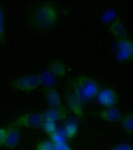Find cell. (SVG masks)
Wrapping results in <instances>:
<instances>
[{"mask_svg":"<svg viewBox=\"0 0 133 150\" xmlns=\"http://www.w3.org/2000/svg\"><path fill=\"white\" fill-rule=\"evenodd\" d=\"M58 22V13L51 3H35L26 12L27 27L33 31L46 32L51 30Z\"/></svg>","mask_w":133,"mask_h":150,"instance_id":"6da1fadb","label":"cell"},{"mask_svg":"<svg viewBox=\"0 0 133 150\" xmlns=\"http://www.w3.org/2000/svg\"><path fill=\"white\" fill-rule=\"evenodd\" d=\"M100 88V84L96 79L86 75H79L72 78L66 86V89L83 105L96 98Z\"/></svg>","mask_w":133,"mask_h":150,"instance_id":"7a4b0ae2","label":"cell"},{"mask_svg":"<svg viewBox=\"0 0 133 150\" xmlns=\"http://www.w3.org/2000/svg\"><path fill=\"white\" fill-rule=\"evenodd\" d=\"M41 83L40 75L26 74L13 78L9 85L15 92L29 93L38 89Z\"/></svg>","mask_w":133,"mask_h":150,"instance_id":"3957f363","label":"cell"},{"mask_svg":"<svg viewBox=\"0 0 133 150\" xmlns=\"http://www.w3.org/2000/svg\"><path fill=\"white\" fill-rule=\"evenodd\" d=\"M45 121L44 113L38 112H26L19 116L15 119L13 124L18 127H26L39 129L43 127V125Z\"/></svg>","mask_w":133,"mask_h":150,"instance_id":"277c9868","label":"cell"},{"mask_svg":"<svg viewBox=\"0 0 133 150\" xmlns=\"http://www.w3.org/2000/svg\"><path fill=\"white\" fill-rule=\"evenodd\" d=\"M99 102L107 108L116 107L118 103V95L115 90L112 89H105L99 92L97 95Z\"/></svg>","mask_w":133,"mask_h":150,"instance_id":"5b68a950","label":"cell"},{"mask_svg":"<svg viewBox=\"0 0 133 150\" xmlns=\"http://www.w3.org/2000/svg\"><path fill=\"white\" fill-rule=\"evenodd\" d=\"M20 137L19 127L16 126L13 123L6 128V138L4 142V146L10 149H14L18 145Z\"/></svg>","mask_w":133,"mask_h":150,"instance_id":"8992f818","label":"cell"},{"mask_svg":"<svg viewBox=\"0 0 133 150\" xmlns=\"http://www.w3.org/2000/svg\"><path fill=\"white\" fill-rule=\"evenodd\" d=\"M46 70L55 78H63L66 74V66L60 60H51L46 65Z\"/></svg>","mask_w":133,"mask_h":150,"instance_id":"52a82bcc","label":"cell"},{"mask_svg":"<svg viewBox=\"0 0 133 150\" xmlns=\"http://www.w3.org/2000/svg\"><path fill=\"white\" fill-rule=\"evenodd\" d=\"M97 116L102 120L108 122H116L120 121L122 118V112L117 107L107 108L106 110H103L97 113Z\"/></svg>","mask_w":133,"mask_h":150,"instance_id":"ba28073f","label":"cell"},{"mask_svg":"<svg viewBox=\"0 0 133 150\" xmlns=\"http://www.w3.org/2000/svg\"><path fill=\"white\" fill-rule=\"evenodd\" d=\"M65 94H66V103H67V106L69 108V110L74 112V114L77 116L78 117H83V115H84L83 105H84L81 104L67 89L66 90Z\"/></svg>","mask_w":133,"mask_h":150,"instance_id":"9c48e42d","label":"cell"},{"mask_svg":"<svg viewBox=\"0 0 133 150\" xmlns=\"http://www.w3.org/2000/svg\"><path fill=\"white\" fill-rule=\"evenodd\" d=\"M129 57H130V40L128 38H124L117 41V52H116L117 60L120 62L129 60Z\"/></svg>","mask_w":133,"mask_h":150,"instance_id":"30bf717a","label":"cell"},{"mask_svg":"<svg viewBox=\"0 0 133 150\" xmlns=\"http://www.w3.org/2000/svg\"><path fill=\"white\" fill-rule=\"evenodd\" d=\"M111 34L116 38L117 41L127 38V32L120 19H116L111 23L109 27Z\"/></svg>","mask_w":133,"mask_h":150,"instance_id":"8fae6325","label":"cell"},{"mask_svg":"<svg viewBox=\"0 0 133 150\" xmlns=\"http://www.w3.org/2000/svg\"><path fill=\"white\" fill-rule=\"evenodd\" d=\"M44 113V116L46 118H50L56 121H63L66 118V110L64 105L58 107H51L47 110Z\"/></svg>","mask_w":133,"mask_h":150,"instance_id":"7c38bea8","label":"cell"},{"mask_svg":"<svg viewBox=\"0 0 133 150\" xmlns=\"http://www.w3.org/2000/svg\"><path fill=\"white\" fill-rule=\"evenodd\" d=\"M44 93L45 98H46V103L48 104L50 108L63 105L60 96L59 95L58 92L56 90L52 89V88H48V89L44 90Z\"/></svg>","mask_w":133,"mask_h":150,"instance_id":"4fadbf2b","label":"cell"},{"mask_svg":"<svg viewBox=\"0 0 133 150\" xmlns=\"http://www.w3.org/2000/svg\"><path fill=\"white\" fill-rule=\"evenodd\" d=\"M50 139L55 144V150H72L68 144H66L63 136L56 131L55 133L50 135Z\"/></svg>","mask_w":133,"mask_h":150,"instance_id":"5bb4252c","label":"cell"},{"mask_svg":"<svg viewBox=\"0 0 133 150\" xmlns=\"http://www.w3.org/2000/svg\"><path fill=\"white\" fill-rule=\"evenodd\" d=\"M122 127L127 133H133V110L126 113L121 118Z\"/></svg>","mask_w":133,"mask_h":150,"instance_id":"9a60e30c","label":"cell"},{"mask_svg":"<svg viewBox=\"0 0 133 150\" xmlns=\"http://www.w3.org/2000/svg\"><path fill=\"white\" fill-rule=\"evenodd\" d=\"M6 15L3 6L0 4V44H3L6 41V30H5Z\"/></svg>","mask_w":133,"mask_h":150,"instance_id":"2e32d148","label":"cell"},{"mask_svg":"<svg viewBox=\"0 0 133 150\" xmlns=\"http://www.w3.org/2000/svg\"><path fill=\"white\" fill-rule=\"evenodd\" d=\"M78 125L75 122H68L65 125V136L67 139H73L75 137V135L78 133Z\"/></svg>","mask_w":133,"mask_h":150,"instance_id":"e0dca14e","label":"cell"},{"mask_svg":"<svg viewBox=\"0 0 133 150\" xmlns=\"http://www.w3.org/2000/svg\"><path fill=\"white\" fill-rule=\"evenodd\" d=\"M43 129L47 135H51L52 133H55L57 131L56 124L54 120L45 117V121L43 125Z\"/></svg>","mask_w":133,"mask_h":150,"instance_id":"ac0fdd59","label":"cell"},{"mask_svg":"<svg viewBox=\"0 0 133 150\" xmlns=\"http://www.w3.org/2000/svg\"><path fill=\"white\" fill-rule=\"evenodd\" d=\"M35 150H55V144L51 140H44L36 144Z\"/></svg>","mask_w":133,"mask_h":150,"instance_id":"d6986e66","label":"cell"},{"mask_svg":"<svg viewBox=\"0 0 133 150\" xmlns=\"http://www.w3.org/2000/svg\"><path fill=\"white\" fill-rule=\"evenodd\" d=\"M111 150H133V146L129 144H120L113 147Z\"/></svg>","mask_w":133,"mask_h":150,"instance_id":"ffe728a7","label":"cell"},{"mask_svg":"<svg viewBox=\"0 0 133 150\" xmlns=\"http://www.w3.org/2000/svg\"><path fill=\"white\" fill-rule=\"evenodd\" d=\"M6 128L0 127V147L4 146V142L6 138Z\"/></svg>","mask_w":133,"mask_h":150,"instance_id":"44dd1931","label":"cell"},{"mask_svg":"<svg viewBox=\"0 0 133 150\" xmlns=\"http://www.w3.org/2000/svg\"><path fill=\"white\" fill-rule=\"evenodd\" d=\"M115 16V13L113 11H107L104 16V21H106V22H109L112 19H113V18Z\"/></svg>","mask_w":133,"mask_h":150,"instance_id":"7402d4cb","label":"cell"},{"mask_svg":"<svg viewBox=\"0 0 133 150\" xmlns=\"http://www.w3.org/2000/svg\"><path fill=\"white\" fill-rule=\"evenodd\" d=\"M129 61H132L133 62V40H130V57Z\"/></svg>","mask_w":133,"mask_h":150,"instance_id":"603a6c76","label":"cell"}]
</instances>
